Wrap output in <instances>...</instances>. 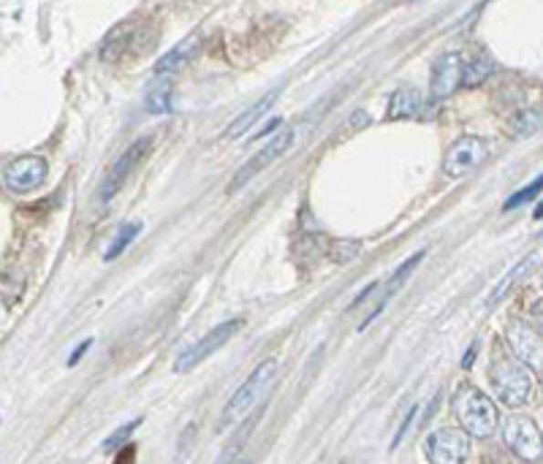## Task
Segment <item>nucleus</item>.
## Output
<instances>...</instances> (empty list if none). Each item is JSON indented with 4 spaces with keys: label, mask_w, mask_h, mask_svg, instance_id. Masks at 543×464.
I'll return each mask as SVG.
<instances>
[{
    "label": "nucleus",
    "mask_w": 543,
    "mask_h": 464,
    "mask_svg": "<svg viewBox=\"0 0 543 464\" xmlns=\"http://www.w3.org/2000/svg\"><path fill=\"white\" fill-rule=\"evenodd\" d=\"M291 144H294V128H286V130L275 133L272 141H266V144L234 174V180H231V185H228V193H236L239 188H245L253 177H258L266 166H272Z\"/></svg>",
    "instance_id": "6e6552de"
},
{
    "label": "nucleus",
    "mask_w": 543,
    "mask_h": 464,
    "mask_svg": "<svg viewBox=\"0 0 543 464\" xmlns=\"http://www.w3.org/2000/svg\"><path fill=\"white\" fill-rule=\"evenodd\" d=\"M275 375H277V361H275V358H264V361L250 372V377L234 391V397L225 402V407H223V413H220V418H217V429L225 432V429H231L234 424H239V421L264 399V394L269 391Z\"/></svg>",
    "instance_id": "f257e3e1"
},
{
    "label": "nucleus",
    "mask_w": 543,
    "mask_h": 464,
    "mask_svg": "<svg viewBox=\"0 0 543 464\" xmlns=\"http://www.w3.org/2000/svg\"><path fill=\"white\" fill-rule=\"evenodd\" d=\"M424 454L430 464H465L470 454V435L465 429H434L424 440Z\"/></svg>",
    "instance_id": "0eeeda50"
},
{
    "label": "nucleus",
    "mask_w": 543,
    "mask_h": 464,
    "mask_svg": "<svg viewBox=\"0 0 543 464\" xmlns=\"http://www.w3.org/2000/svg\"><path fill=\"white\" fill-rule=\"evenodd\" d=\"M141 421H144V418H133L131 424H125V427H122V429H117L114 435H109L107 443H104V449H107V451H114L117 446H122V443L133 435V429H136V427H141Z\"/></svg>",
    "instance_id": "b1692460"
},
{
    "label": "nucleus",
    "mask_w": 543,
    "mask_h": 464,
    "mask_svg": "<svg viewBox=\"0 0 543 464\" xmlns=\"http://www.w3.org/2000/svg\"><path fill=\"white\" fill-rule=\"evenodd\" d=\"M245 464H250V462H245Z\"/></svg>",
    "instance_id": "473e14b6"
},
{
    "label": "nucleus",
    "mask_w": 543,
    "mask_h": 464,
    "mask_svg": "<svg viewBox=\"0 0 543 464\" xmlns=\"http://www.w3.org/2000/svg\"><path fill=\"white\" fill-rule=\"evenodd\" d=\"M280 122H283V119H280V117H275V119H272L269 125H264V130H261V133H258L256 139H264V136H269V133H275V128H277Z\"/></svg>",
    "instance_id": "c756f323"
},
{
    "label": "nucleus",
    "mask_w": 543,
    "mask_h": 464,
    "mask_svg": "<svg viewBox=\"0 0 543 464\" xmlns=\"http://www.w3.org/2000/svg\"><path fill=\"white\" fill-rule=\"evenodd\" d=\"M543 125V115L541 112H522V115L514 117V130L519 136H530L533 130H538Z\"/></svg>",
    "instance_id": "5701e85b"
},
{
    "label": "nucleus",
    "mask_w": 543,
    "mask_h": 464,
    "mask_svg": "<svg viewBox=\"0 0 543 464\" xmlns=\"http://www.w3.org/2000/svg\"><path fill=\"white\" fill-rule=\"evenodd\" d=\"M541 218H543V204L536 210V221H541Z\"/></svg>",
    "instance_id": "2f4dec72"
},
{
    "label": "nucleus",
    "mask_w": 543,
    "mask_h": 464,
    "mask_svg": "<svg viewBox=\"0 0 543 464\" xmlns=\"http://www.w3.org/2000/svg\"><path fill=\"white\" fill-rule=\"evenodd\" d=\"M465 74V60L459 52H445L433 63V77H430V96L433 101H443L454 96V90L462 85Z\"/></svg>",
    "instance_id": "f8f14e48"
},
{
    "label": "nucleus",
    "mask_w": 543,
    "mask_h": 464,
    "mask_svg": "<svg viewBox=\"0 0 543 464\" xmlns=\"http://www.w3.org/2000/svg\"><path fill=\"white\" fill-rule=\"evenodd\" d=\"M280 93H283V85H277V88H275L272 93H266V96H264L261 101H256V104H253L250 109H245L242 115L236 117V119H234V122H231L228 128H225L223 139H239V136H245V133H247V130H250V128H253V125H256V122L261 119V117L266 115V112H269V109H272V107L277 104Z\"/></svg>",
    "instance_id": "2eb2a0df"
},
{
    "label": "nucleus",
    "mask_w": 543,
    "mask_h": 464,
    "mask_svg": "<svg viewBox=\"0 0 543 464\" xmlns=\"http://www.w3.org/2000/svg\"><path fill=\"white\" fill-rule=\"evenodd\" d=\"M422 107H424V98L416 88H400L389 101L386 117L389 119H411L422 112Z\"/></svg>",
    "instance_id": "f3484780"
},
{
    "label": "nucleus",
    "mask_w": 543,
    "mask_h": 464,
    "mask_svg": "<svg viewBox=\"0 0 543 464\" xmlns=\"http://www.w3.org/2000/svg\"><path fill=\"white\" fill-rule=\"evenodd\" d=\"M486 158H489V141L486 139L462 136V139H456L448 147V152L443 158V174L456 182V180H462L467 174H473Z\"/></svg>",
    "instance_id": "20e7f679"
},
{
    "label": "nucleus",
    "mask_w": 543,
    "mask_h": 464,
    "mask_svg": "<svg viewBox=\"0 0 543 464\" xmlns=\"http://www.w3.org/2000/svg\"><path fill=\"white\" fill-rule=\"evenodd\" d=\"M543 191V174L533 182V185H527V188H522V191H517L506 204H503V210L508 212V210H517V207H522V204H530V201H536L538 199V193Z\"/></svg>",
    "instance_id": "4be33fe9"
},
{
    "label": "nucleus",
    "mask_w": 543,
    "mask_h": 464,
    "mask_svg": "<svg viewBox=\"0 0 543 464\" xmlns=\"http://www.w3.org/2000/svg\"><path fill=\"white\" fill-rule=\"evenodd\" d=\"M90 345H93V340H85V343H82L79 348L74 350V353H71V358H68V366H77V364L82 361V356H85V353L90 350Z\"/></svg>",
    "instance_id": "a878e982"
},
{
    "label": "nucleus",
    "mask_w": 543,
    "mask_h": 464,
    "mask_svg": "<svg viewBox=\"0 0 543 464\" xmlns=\"http://www.w3.org/2000/svg\"><path fill=\"white\" fill-rule=\"evenodd\" d=\"M47 174H49V163L41 155H25L5 166L3 182L14 193H30L47 182Z\"/></svg>",
    "instance_id": "9b49d317"
},
{
    "label": "nucleus",
    "mask_w": 543,
    "mask_h": 464,
    "mask_svg": "<svg viewBox=\"0 0 543 464\" xmlns=\"http://www.w3.org/2000/svg\"><path fill=\"white\" fill-rule=\"evenodd\" d=\"M530 263H533V255H525V258H522V261H519V263H517V266H514V269H511V272H508V274L495 285L492 296L486 299V307H497V304L511 294V288L525 277V272H527V266H530Z\"/></svg>",
    "instance_id": "6ab92c4d"
},
{
    "label": "nucleus",
    "mask_w": 543,
    "mask_h": 464,
    "mask_svg": "<svg viewBox=\"0 0 543 464\" xmlns=\"http://www.w3.org/2000/svg\"><path fill=\"white\" fill-rule=\"evenodd\" d=\"M117 464H120V462H117ZM125 464H128V462H125Z\"/></svg>",
    "instance_id": "72a5a7b5"
},
{
    "label": "nucleus",
    "mask_w": 543,
    "mask_h": 464,
    "mask_svg": "<svg viewBox=\"0 0 543 464\" xmlns=\"http://www.w3.org/2000/svg\"><path fill=\"white\" fill-rule=\"evenodd\" d=\"M489 383L492 394L508 407H522L533 394V372L517 356L497 353L489 364Z\"/></svg>",
    "instance_id": "f03ea898"
},
{
    "label": "nucleus",
    "mask_w": 543,
    "mask_h": 464,
    "mask_svg": "<svg viewBox=\"0 0 543 464\" xmlns=\"http://www.w3.org/2000/svg\"><path fill=\"white\" fill-rule=\"evenodd\" d=\"M506 340H508L511 353H514L533 375H543V335H538V332L533 329V324H527V321H522V318L508 321Z\"/></svg>",
    "instance_id": "423d86ee"
},
{
    "label": "nucleus",
    "mask_w": 543,
    "mask_h": 464,
    "mask_svg": "<svg viewBox=\"0 0 543 464\" xmlns=\"http://www.w3.org/2000/svg\"><path fill=\"white\" fill-rule=\"evenodd\" d=\"M147 150H150V139L144 136V139H136L111 166H109V171L104 174V182L99 185V201L107 207L109 201L120 193V188L125 185V180L133 174V169L141 163V158L147 155Z\"/></svg>",
    "instance_id": "1a4fd4ad"
},
{
    "label": "nucleus",
    "mask_w": 543,
    "mask_h": 464,
    "mask_svg": "<svg viewBox=\"0 0 543 464\" xmlns=\"http://www.w3.org/2000/svg\"><path fill=\"white\" fill-rule=\"evenodd\" d=\"M375 291H378V283H370V285H367V288H364V291H361V294H359V296L350 302V307H359V304H364V302H367V299H370Z\"/></svg>",
    "instance_id": "bb28decb"
},
{
    "label": "nucleus",
    "mask_w": 543,
    "mask_h": 464,
    "mask_svg": "<svg viewBox=\"0 0 543 464\" xmlns=\"http://www.w3.org/2000/svg\"><path fill=\"white\" fill-rule=\"evenodd\" d=\"M416 418V407H411L408 410V416H405V421L400 424V429H397V435H394V443H392V451L402 443V438H405V432H408V427H411V421Z\"/></svg>",
    "instance_id": "393cba45"
},
{
    "label": "nucleus",
    "mask_w": 543,
    "mask_h": 464,
    "mask_svg": "<svg viewBox=\"0 0 543 464\" xmlns=\"http://www.w3.org/2000/svg\"><path fill=\"white\" fill-rule=\"evenodd\" d=\"M437 399H440V394H434V399H433V402H430V407H427V413L422 416V424H427V421L433 418V413H434V410H437Z\"/></svg>",
    "instance_id": "7c9ffc66"
},
{
    "label": "nucleus",
    "mask_w": 543,
    "mask_h": 464,
    "mask_svg": "<svg viewBox=\"0 0 543 464\" xmlns=\"http://www.w3.org/2000/svg\"><path fill=\"white\" fill-rule=\"evenodd\" d=\"M454 416L459 421V427L475 438V440H486L495 435L497 424H500V416H497V407L495 402L478 391L475 386H462L454 397Z\"/></svg>",
    "instance_id": "7ed1b4c3"
},
{
    "label": "nucleus",
    "mask_w": 543,
    "mask_h": 464,
    "mask_svg": "<svg viewBox=\"0 0 543 464\" xmlns=\"http://www.w3.org/2000/svg\"><path fill=\"white\" fill-rule=\"evenodd\" d=\"M144 229V223H139V221H133V223H125V226H120V232L114 233V239H111V244H109V250L104 253V258L107 261H114L120 253H125V247L141 233Z\"/></svg>",
    "instance_id": "412c9836"
},
{
    "label": "nucleus",
    "mask_w": 543,
    "mask_h": 464,
    "mask_svg": "<svg viewBox=\"0 0 543 464\" xmlns=\"http://www.w3.org/2000/svg\"><path fill=\"white\" fill-rule=\"evenodd\" d=\"M141 33H144V30H136L131 22L114 27L107 36L104 46H101V60L111 63V60H120L122 55L136 52L139 46H144V44H141Z\"/></svg>",
    "instance_id": "4468645a"
},
{
    "label": "nucleus",
    "mask_w": 543,
    "mask_h": 464,
    "mask_svg": "<svg viewBox=\"0 0 543 464\" xmlns=\"http://www.w3.org/2000/svg\"><path fill=\"white\" fill-rule=\"evenodd\" d=\"M245 326V321L242 318H231V321H223V324H217L213 332H207L199 343H193L191 348L185 350V353H180V358L174 361V372H191V369H196L202 361H207L213 353L223 348L239 329Z\"/></svg>",
    "instance_id": "39448f33"
},
{
    "label": "nucleus",
    "mask_w": 543,
    "mask_h": 464,
    "mask_svg": "<svg viewBox=\"0 0 543 464\" xmlns=\"http://www.w3.org/2000/svg\"><path fill=\"white\" fill-rule=\"evenodd\" d=\"M144 109L150 115H169L172 112V79L155 77V82L147 88Z\"/></svg>",
    "instance_id": "a211bd4d"
},
{
    "label": "nucleus",
    "mask_w": 543,
    "mask_h": 464,
    "mask_svg": "<svg viewBox=\"0 0 543 464\" xmlns=\"http://www.w3.org/2000/svg\"><path fill=\"white\" fill-rule=\"evenodd\" d=\"M199 49H202V33H191L188 38H183L177 46H172V49L155 63L152 74H155V77H163V79H172L177 71H183V68L199 55Z\"/></svg>",
    "instance_id": "ddd939ff"
},
{
    "label": "nucleus",
    "mask_w": 543,
    "mask_h": 464,
    "mask_svg": "<svg viewBox=\"0 0 543 464\" xmlns=\"http://www.w3.org/2000/svg\"><path fill=\"white\" fill-rule=\"evenodd\" d=\"M503 438L506 446L525 462H538L543 454V432H538V427L530 418H508L503 424Z\"/></svg>",
    "instance_id": "9d476101"
},
{
    "label": "nucleus",
    "mask_w": 543,
    "mask_h": 464,
    "mask_svg": "<svg viewBox=\"0 0 543 464\" xmlns=\"http://www.w3.org/2000/svg\"><path fill=\"white\" fill-rule=\"evenodd\" d=\"M492 60L486 55H475L473 60L465 63V74H462V88H478L492 77Z\"/></svg>",
    "instance_id": "aec40b11"
},
{
    "label": "nucleus",
    "mask_w": 543,
    "mask_h": 464,
    "mask_svg": "<svg viewBox=\"0 0 543 464\" xmlns=\"http://www.w3.org/2000/svg\"><path fill=\"white\" fill-rule=\"evenodd\" d=\"M424 255H427V250H419L416 255H411V258H408V261H405V263H402V266H400V269H397V272H394V274L389 277V283L383 285V299H381V302L375 304V310H372V313H370V318H367V321L361 324V329H367V326H370V324H372V321H375V318H378V315H381V313L386 310L389 299H392V296H394V294H397V291H400V288L405 285V280H408V277L413 274V269H416V266H419V263L424 261Z\"/></svg>",
    "instance_id": "dca6fc26"
},
{
    "label": "nucleus",
    "mask_w": 543,
    "mask_h": 464,
    "mask_svg": "<svg viewBox=\"0 0 543 464\" xmlns=\"http://www.w3.org/2000/svg\"><path fill=\"white\" fill-rule=\"evenodd\" d=\"M530 313H533V324H536V326H541V329H543V299L533 302Z\"/></svg>",
    "instance_id": "cd10ccee"
},
{
    "label": "nucleus",
    "mask_w": 543,
    "mask_h": 464,
    "mask_svg": "<svg viewBox=\"0 0 543 464\" xmlns=\"http://www.w3.org/2000/svg\"><path fill=\"white\" fill-rule=\"evenodd\" d=\"M475 350H478V343H473V348L465 353V358H462V369H470L473 366V358H475Z\"/></svg>",
    "instance_id": "c85d7f7f"
}]
</instances>
